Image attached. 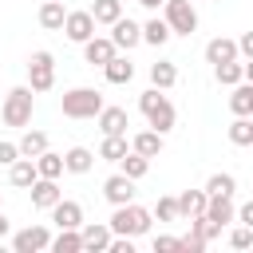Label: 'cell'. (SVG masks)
Returning a JSON list of instances; mask_svg holds the SVG:
<instances>
[{
  "label": "cell",
  "instance_id": "1",
  "mask_svg": "<svg viewBox=\"0 0 253 253\" xmlns=\"http://www.w3.org/2000/svg\"><path fill=\"white\" fill-rule=\"evenodd\" d=\"M138 103H142V115L150 119L154 130H170V126H174V107H170V99H166L158 87H154V91H142Z\"/></svg>",
  "mask_w": 253,
  "mask_h": 253
},
{
  "label": "cell",
  "instance_id": "2",
  "mask_svg": "<svg viewBox=\"0 0 253 253\" xmlns=\"http://www.w3.org/2000/svg\"><path fill=\"white\" fill-rule=\"evenodd\" d=\"M99 111H103V95L91 91V87H75V91L63 95V115H71V119H87V115H99Z\"/></svg>",
  "mask_w": 253,
  "mask_h": 253
},
{
  "label": "cell",
  "instance_id": "3",
  "mask_svg": "<svg viewBox=\"0 0 253 253\" xmlns=\"http://www.w3.org/2000/svg\"><path fill=\"white\" fill-rule=\"evenodd\" d=\"M111 225H115V233H123V237H134V233H142V229L150 225V213H146L142 206H130V202H123V206L115 210Z\"/></svg>",
  "mask_w": 253,
  "mask_h": 253
},
{
  "label": "cell",
  "instance_id": "4",
  "mask_svg": "<svg viewBox=\"0 0 253 253\" xmlns=\"http://www.w3.org/2000/svg\"><path fill=\"white\" fill-rule=\"evenodd\" d=\"M28 119H32V91L28 87L8 91V99H4V123L8 126H24Z\"/></svg>",
  "mask_w": 253,
  "mask_h": 253
},
{
  "label": "cell",
  "instance_id": "5",
  "mask_svg": "<svg viewBox=\"0 0 253 253\" xmlns=\"http://www.w3.org/2000/svg\"><path fill=\"white\" fill-rule=\"evenodd\" d=\"M166 24H170V32L190 36L198 28V12L190 8V0H166Z\"/></svg>",
  "mask_w": 253,
  "mask_h": 253
},
{
  "label": "cell",
  "instance_id": "6",
  "mask_svg": "<svg viewBox=\"0 0 253 253\" xmlns=\"http://www.w3.org/2000/svg\"><path fill=\"white\" fill-rule=\"evenodd\" d=\"M28 79H32V91H47L55 83V63H51L47 51H36L28 59Z\"/></svg>",
  "mask_w": 253,
  "mask_h": 253
},
{
  "label": "cell",
  "instance_id": "7",
  "mask_svg": "<svg viewBox=\"0 0 253 253\" xmlns=\"http://www.w3.org/2000/svg\"><path fill=\"white\" fill-rule=\"evenodd\" d=\"M63 28H67V36H71V40L87 43V40L95 36V16H91V12H67Z\"/></svg>",
  "mask_w": 253,
  "mask_h": 253
},
{
  "label": "cell",
  "instance_id": "8",
  "mask_svg": "<svg viewBox=\"0 0 253 253\" xmlns=\"http://www.w3.org/2000/svg\"><path fill=\"white\" fill-rule=\"evenodd\" d=\"M103 194H107L115 206H123V202H130V194H134V178H130V174H111V178L103 182Z\"/></svg>",
  "mask_w": 253,
  "mask_h": 253
},
{
  "label": "cell",
  "instance_id": "9",
  "mask_svg": "<svg viewBox=\"0 0 253 253\" xmlns=\"http://www.w3.org/2000/svg\"><path fill=\"white\" fill-rule=\"evenodd\" d=\"M55 202H59V186H55V178H36V182H32V206L47 210V206H55Z\"/></svg>",
  "mask_w": 253,
  "mask_h": 253
},
{
  "label": "cell",
  "instance_id": "10",
  "mask_svg": "<svg viewBox=\"0 0 253 253\" xmlns=\"http://www.w3.org/2000/svg\"><path fill=\"white\" fill-rule=\"evenodd\" d=\"M51 221H59V229H75L79 221H83V210H79V202H55L51 206Z\"/></svg>",
  "mask_w": 253,
  "mask_h": 253
},
{
  "label": "cell",
  "instance_id": "11",
  "mask_svg": "<svg viewBox=\"0 0 253 253\" xmlns=\"http://www.w3.org/2000/svg\"><path fill=\"white\" fill-rule=\"evenodd\" d=\"M206 206H210V194L206 190H186L178 198V213L182 217H198V213H206Z\"/></svg>",
  "mask_w": 253,
  "mask_h": 253
},
{
  "label": "cell",
  "instance_id": "12",
  "mask_svg": "<svg viewBox=\"0 0 253 253\" xmlns=\"http://www.w3.org/2000/svg\"><path fill=\"white\" fill-rule=\"evenodd\" d=\"M111 40H115V47H134V43L142 40V28H138L134 20H123V16H119V20H115V36H111Z\"/></svg>",
  "mask_w": 253,
  "mask_h": 253
},
{
  "label": "cell",
  "instance_id": "13",
  "mask_svg": "<svg viewBox=\"0 0 253 253\" xmlns=\"http://www.w3.org/2000/svg\"><path fill=\"white\" fill-rule=\"evenodd\" d=\"M83 55H87V63H111V59H115V40H99V36H91L87 47H83Z\"/></svg>",
  "mask_w": 253,
  "mask_h": 253
},
{
  "label": "cell",
  "instance_id": "14",
  "mask_svg": "<svg viewBox=\"0 0 253 253\" xmlns=\"http://www.w3.org/2000/svg\"><path fill=\"white\" fill-rule=\"evenodd\" d=\"M51 237H47V229L43 225H32V229H24V233H16V249L20 253H36V249H43Z\"/></svg>",
  "mask_w": 253,
  "mask_h": 253
},
{
  "label": "cell",
  "instance_id": "15",
  "mask_svg": "<svg viewBox=\"0 0 253 253\" xmlns=\"http://www.w3.org/2000/svg\"><path fill=\"white\" fill-rule=\"evenodd\" d=\"M99 126L107 134H126V111L123 107H103L99 111Z\"/></svg>",
  "mask_w": 253,
  "mask_h": 253
},
{
  "label": "cell",
  "instance_id": "16",
  "mask_svg": "<svg viewBox=\"0 0 253 253\" xmlns=\"http://www.w3.org/2000/svg\"><path fill=\"white\" fill-rule=\"evenodd\" d=\"M206 59H210V63H225V59H237V43L217 36V40H210V43H206Z\"/></svg>",
  "mask_w": 253,
  "mask_h": 253
},
{
  "label": "cell",
  "instance_id": "17",
  "mask_svg": "<svg viewBox=\"0 0 253 253\" xmlns=\"http://www.w3.org/2000/svg\"><path fill=\"white\" fill-rule=\"evenodd\" d=\"M206 213H210L217 225H225V221H233V202H229L225 194H210V206H206Z\"/></svg>",
  "mask_w": 253,
  "mask_h": 253
},
{
  "label": "cell",
  "instance_id": "18",
  "mask_svg": "<svg viewBox=\"0 0 253 253\" xmlns=\"http://www.w3.org/2000/svg\"><path fill=\"white\" fill-rule=\"evenodd\" d=\"M67 162H63V154H51V150H43V154H36V170H40V178H59V170H63Z\"/></svg>",
  "mask_w": 253,
  "mask_h": 253
},
{
  "label": "cell",
  "instance_id": "19",
  "mask_svg": "<svg viewBox=\"0 0 253 253\" xmlns=\"http://www.w3.org/2000/svg\"><path fill=\"white\" fill-rule=\"evenodd\" d=\"M47 150V134L43 130H28L24 138H20V154L24 158H36V154H43Z\"/></svg>",
  "mask_w": 253,
  "mask_h": 253
},
{
  "label": "cell",
  "instance_id": "20",
  "mask_svg": "<svg viewBox=\"0 0 253 253\" xmlns=\"http://www.w3.org/2000/svg\"><path fill=\"white\" fill-rule=\"evenodd\" d=\"M134 150L146 154V158H154V154L162 150V130H142V134H134Z\"/></svg>",
  "mask_w": 253,
  "mask_h": 253
},
{
  "label": "cell",
  "instance_id": "21",
  "mask_svg": "<svg viewBox=\"0 0 253 253\" xmlns=\"http://www.w3.org/2000/svg\"><path fill=\"white\" fill-rule=\"evenodd\" d=\"M123 154H126V138H123V134H107V138L99 142V158L123 162Z\"/></svg>",
  "mask_w": 253,
  "mask_h": 253
},
{
  "label": "cell",
  "instance_id": "22",
  "mask_svg": "<svg viewBox=\"0 0 253 253\" xmlns=\"http://www.w3.org/2000/svg\"><path fill=\"white\" fill-rule=\"evenodd\" d=\"M91 16H95V24H115V20L123 16V4H119V0H95Z\"/></svg>",
  "mask_w": 253,
  "mask_h": 253
},
{
  "label": "cell",
  "instance_id": "23",
  "mask_svg": "<svg viewBox=\"0 0 253 253\" xmlns=\"http://www.w3.org/2000/svg\"><path fill=\"white\" fill-rule=\"evenodd\" d=\"M63 20H67V12H63L59 0H47V4L40 8V24H43V28H63Z\"/></svg>",
  "mask_w": 253,
  "mask_h": 253
},
{
  "label": "cell",
  "instance_id": "24",
  "mask_svg": "<svg viewBox=\"0 0 253 253\" xmlns=\"http://www.w3.org/2000/svg\"><path fill=\"white\" fill-rule=\"evenodd\" d=\"M146 170H150V158H146V154H138V150H126V154H123V174L142 178Z\"/></svg>",
  "mask_w": 253,
  "mask_h": 253
},
{
  "label": "cell",
  "instance_id": "25",
  "mask_svg": "<svg viewBox=\"0 0 253 253\" xmlns=\"http://www.w3.org/2000/svg\"><path fill=\"white\" fill-rule=\"evenodd\" d=\"M111 245V229L107 225H87L83 229V249H107Z\"/></svg>",
  "mask_w": 253,
  "mask_h": 253
},
{
  "label": "cell",
  "instance_id": "26",
  "mask_svg": "<svg viewBox=\"0 0 253 253\" xmlns=\"http://www.w3.org/2000/svg\"><path fill=\"white\" fill-rule=\"evenodd\" d=\"M213 75H217V83H237V79L245 75V63H237V59H225V63H213Z\"/></svg>",
  "mask_w": 253,
  "mask_h": 253
},
{
  "label": "cell",
  "instance_id": "27",
  "mask_svg": "<svg viewBox=\"0 0 253 253\" xmlns=\"http://www.w3.org/2000/svg\"><path fill=\"white\" fill-rule=\"evenodd\" d=\"M91 158H95V154H91L87 146H71L63 162H67V170H75V174H83V170H91Z\"/></svg>",
  "mask_w": 253,
  "mask_h": 253
},
{
  "label": "cell",
  "instance_id": "28",
  "mask_svg": "<svg viewBox=\"0 0 253 253\" xmlns=\"http://www.w3.org/2000/svg\"><path fill=\"white\" fill-rule=\"evenodd\" d=\"M36 178H40L36 158H24V162H16V166H12V182H16V186H32Z\"/></svg>",
  "mask_w": 253,
  "mask_h": 253
},
{
  "label": "cell",
  "instance_id": "29",
  "mask_svg": "<svg viewBox=\"0 0 253 253\" xmlns=\"http://www.w3.org/2000/svg\"><path fill=\"white\" fill-rule=\"evenodd\" d=\"M166 36H170V24H166V20H150V24L142 28V40H150L154 47H162V43H166Z\"/></svg>",
  "mask_w": 253,
  "mask_h": 253
},
{
  "label": "cell",
  "instance_id": "30",
  "mask_svg": "<svg viewBox=\"0 0 253 253\" xmlns=\"http://www.w3.org/2000/svg\"><path fill=\"white\" fill-rule=\"evenodd\" d=\"M103 67H107V79H111V83H126V79L134 75V67H130L126 59H119V55H115L111 63H103Z\"/></svg>",
  "mask_w": 253,
  "mask_h": 253
},
{
  "label": "cell",
  "instance_id": "31",
  "mask_svg": "<svg viewBox=\"0 0 253 253\" xmlns=\"http://www.w3.org/2000/svg\"><path fill=\"white\" fill-rule=\"evenodd\" d=\"M217 229H221V225H217L210 213H198V217H190V233H198V237H206V241H210Z\"/></svg>",
  "mask_w": 253,
  "mask_h": 253
},
{
  "label": "cell",
  "instance_id": "32",
  "mask_svg": "<svg viewBox=\"0 0 253 253\" xmlns=\"http://www.w3.org/2000/svg\"><path fill=\"white\" fill-rule=\"evenodd\" d=\"M79 249H83V233L63 229V233L55 237V253H79Z\"/></svg>",
  "mask_w": 253,
  "mask_h": 253
},
{
  "label": "cell",
  "instance_id": "33",
  "mask_svg": "<svg viewBox=\"0 0 253 253\" xmlns=\"http://www.w3.org/2000/svg\"><path fill=\"white\" fill-rule=\"evenodd\" d=\"M229 107H233L237 115H249V111H253V83H249V87H237V91L229 95Z\"/></svg>",
  "mask_w": 253,
  "mask_h": 253
},
{
  "label": "cell",
  "instance_id": "34",
  "mask_svg": "<svg viewBox=\"0 0 253 253\" xmlns=\"http://www.w3.org/2000/svg\"><path fill=\"white\" fill-rule=\"evenodd\" d=\"M229 142H237V146H249V142H253V123H249L245 115L229 126Z\"/></svg>",
  "mask_w": 253,
  "mask_h": 253
},
{
  "label": "cell",
  "instance_id": "35",
  "mask_svg": "<svg viewBox=\"0 0 253 253\" xmlns=\"http://www.w3.org/2000/svg\"><path fill=\"white\" fill-rule=\"evenodd\" d=\"M150 79H154V87H170V83L178 79V71H174V63H162V59H158V63L150 67Z\"/></svg>",
  "mask_w": 253,
  "mask_h": 253
},
{
  "label": "cell",
  "instance_id": "36",
  "mask_svg": "<svg viewBox=\"0 0 253 253\" xmlns=\"http://www.w3.org/2000/svg\"><path fill=\"white\" fill-rule=\"evenodd\" d=\"M206 194H233V174H210V182H206Z\"/></svg>",
  "mask_w": 253,
  "mask_h": 253
},
{
  "label": "cell",
  "instance_id": "37",
  "mask_svg": "<svg viewBox=\"0 0 253 253\" xmlns=\"http://www.w3.org/2000/svg\"><path fill=\"white\" fill-rule=\"evenodd\" d=\"M229 245H233V249H249V245H253V225L233 229V233H229Z\"/></svg>",
  "mask_w": 253,
  "mask_h": 253
},
{
  "label": "cell",
  "instance_id": "38",
  "mask_svg": "<svg viewBox=\"0 0 253 253\" xmlns=\"http://www.w3.org/2000/svg\"><path fill=\"white\" fill-rule=\"evenodd\" d=\"M158 217H162V221L178 217V198H158Z\"/></svg>",
  "mask_w": 253,
  "mask_h": 253
},
{
  "label": "cell",
  "instance_id": "39",
  "mask_svg": "<svg viewBox=\"0 0 253 253\" xmlns=\"http://www.w3.org/2000/svg\"><path fill=\"white\" fill-rule=\"evenodd\" d=\"M182 249V237H154V253H174Z\"/></svg>",
  "mask_w": 253,
  "mask_h": 253
},
{
  "label": "cell",
  "instance_id": "40",
  "mask_svg": "<svg viewBox=\"0 0 253 253\" xmlns=\"http://www.w3.org/2000/svg\"><path fill=\"white\" fill-rule=\"evenodd\" d=\"M16 158H20V142H0V166L16 162Z\"/></svg>",
  "mask_w": 253,
  "mask_h": 253
},
{
  "label": "cell",
  "instance_id": "41",
  "mask_svg": "<svg viewBox=\"0 0 253 253\" xmlns=\"http://www.w3.org/2000/svg\"><path fill=\"white\" fill-rule=\"evenodd\" d=\"M182 249H186V253H202V249H206V237L190 233V237H182Z\"/></svg>",
  "mask_w": 253,
  "mask_h": 253
},
{
  "label": "cell",
  "instance_id": "42",
  "mask_svg": "<svg viewBox=\"0 0 253 253\" xmlns=\"http://www.w3.org/2000/svg\"><path fill=\"white\" fill-rule=\"evenodd\" d=\"M111 253H134V245H130V237H123V241H111Z\"/></svg>",
  "mask_w": 253,
  "mask_h": 253
},
{
  "label": "cell",
  "instance_id": "43",
  "mask_svg": "<svg viewBox=\"0 0 253 253\" xmlns=\"http://www.w3.org/2000/svg\"><path fill=\"white\" fill-rule=\"evenodd\" d=\"M237 217H241V221H245V225H253V202H245V206H241V210H237Z\"/></svg>",
  "mask_w": 253,
  "mask_h": 253
},
{
  "label": "cell",
  "instance_id": "44",
  "mask_svg": "<svg viewBox=\"0 0 253 253\" xmlns=\"http://www.w3.org/2000/svg\"><path fill=\"white\" fill-rule=\"evenodd\" d=\"M241 51L253 59V32H245V36H241Z\"/></svg>",
  "mask_w": 253,
  "mask_h": 253
},
{
  "label": "cell",
  "instance_id": "45",
  "mask_svg": "<svg viewBox=\"0 0 253 253\" xmlns=\"http://www.w3.org/2000/svg\"><path fill=\"white\" fill-rule=\"evenodd\" d=\"M4 233H8V217L0 213V237H4Z\"/></svg>",
  "mask_w": 253,
  "mask_h": 253
},
{
  "label": "cell",
  "instance_id": "46",
  "mask_svg": "<svg viewBox=\"0 0 253 253\" xmlns=\"http://www.w3.org/2000/svg\"><path fill=\"white\" fill-rule=\"evenodd\" d=\"M245 79H249V83H253V59H249V63H245Z\"/></svg>",
  "mask_w": 253,
  "mask_h": 253
},
{
  "label": "cell",
  "instance_id": "47",
  "mask_svg": "<svg viewBox=\"0 0 253 253\" xmlns=\"http://www.w3.org/2000/svg\"><path fill=\"white\" fill-rule=\"evenodd\" d=\"M138 4H146V8H154V4H162V0H138Z\"/></svg>",
  "mask_w": 253,
  "mask_h": 253
},
{
  "label": "cell",
  "instance_id": "48",
  "mask_svg": "<svg viewBox=\"0 0 253 253\" xmlns=\"http://www.w3.org/2000/svg\"><path fill=\"white\" fill-rule=\"evenodd\" d=\"M249 115H253V111H249Z\"/></svg>",
  "mask_w": 253,
  "mask_h": 253
}]
</instances>
